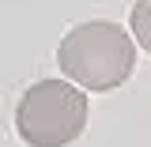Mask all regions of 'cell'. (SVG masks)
<instances>
[{
  "mask_svg": "<svg viewBox=\"0 0 151 147\" xmlns=\"http://www.w3.org/2000/svg\"><path fill=\"white\" fill-rule=\"evenodd\" d=\"M87 125V94L68 79H38L15 110V128L30 147H68Z\"/></svg>",
  "mask_w": 151,
  "mask_h": 147,
  "instance_id": "cell-2",
  "label": "cell"
},
{
  "mask_svg": "<svg viewBox=\"0 0 151 147\" xmlns=\"http://www.w3.org/2000/svg\"><path fill=\"white\" fill-rule=\"evenodd\" d=\"M129 19H132V42L151 53V0H136Z\"/></svg>",
  "mask_w": 151,
  "mask_h": 147,
  "instance_id": "cell-3",
  "label": "cell"
},
{
  "mask_svg": "<svg viewBox=\"0 0 151 147\" xmlns=\"http://www.w3.org/2000/svg\"><path fill=\"white\" fill-rule=\"evenodd\" d=\"M57 64H60V75H68L87 91H113L132 75L136 42L129 38L125 27L110 19H91L60 38Z\"/></svg>",
  "mask_w": 151,
  "mask_h": 147,
  "instance_id": "cell-1",
  "label": "cell"
}]
</instances>
